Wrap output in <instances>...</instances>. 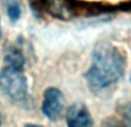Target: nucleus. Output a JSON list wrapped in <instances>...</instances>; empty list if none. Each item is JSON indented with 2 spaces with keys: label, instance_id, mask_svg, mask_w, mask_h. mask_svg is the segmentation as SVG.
<instances>
[{
  "label": "nucleus",
  "instance_id": "obj_1",
  "mask_svg": "<svg viewBox=\"0 0 131 127\" xmlns=\"http://www.w3.org/2000/svg\"><path fill=\"white\" fill-rule=\"evenodd\" d=\"M124 54L110 42L96 43L92 52V62L85 73L88 87L93 91H101L117 83L125 73Z\"/></svg>",
  "mask_w": 131,
  "mask_h": 127
},
{
  "label": "nucleus",
  "instance_id": "obj_2",
  "mask_svg": "<svg viewBox=\"0 0 131 127\" xmlns=\"http://www.w3.org/2000/svg\"><path fill=\"white\" fill-rule=\"evenodd\" d=\"M0 91L14 104L21 108H30L28 80L23 68L5 66L0 71Z\"/></svg>",
  "mask_w": 131,
  "mask_h": 127
},
{
  "label": "nucleus",
  "instance_id": "obj_3",
  "mask_svg": "<svg viewBox=\"0 0 131 127\" xmlns=\"http://www.w3.org/2000/svg\"><path fill=\"white\" fill-rule=\"evenodd\" d=\"M65 98L62 90L56 87L45 89L42 100V112L48 119L56 121L60 118L64 111Z\"/></svg>",
  "mask_w": 131,
  "mask_h": 127
},
{
  "label": "nucleus",
  "instance_id": "obj_4",
  "mask_svg": "<svg viewBox=\"0 0 131 127\" xmlns=\"http://www.w3.org/2000/svg\"><path fill=\"white\" fill-rule=\"evenodd\" d=\"M67 127H93V118L85 104L73 103L66 111Z\"/></svg>",
  "mask_w": 131,
  "mask_h": 127
},
{
  "label": "nucleus",
  "instance_id": "obj_5",
  "mask_svg": "<svg viewBox=\"0 0 131 127\" xmlns=\"http://www.w3.org/2000/svg\"><path fill=\"white\" fill-rule=\"evenodd\" d=\"M5 66L23 68V66H25V56H23V52L20 47H8L5 53Z\"/></svg>",
  "mask_w": 131,
  "mask_h": 127
},
{
  "label": "nucleus",
  "instance_id": "obj_6",
  "mask_svg": "<svg viewBox=\"0 0 131 127\" xmlns=\"http://www.w3.org/2000/svg\"><path fill=\"white\" fill-rule=\"evenodd\" d=\"M5 8L8 19L12 22H17L22 14V8L19 0H5Z\"/></svg>",
  "mask_w": 131,
  "mask_h": 127
},
{
  "label": "nucleus",
  "instance_id": "obj_7",
  "mask_svg": "<svg viewBox=\"0 0 131 127\" xmlns=\"http://www.w3.org/2000/svg\"><path fill=\"white\" fill-rule=\"evenodd\" d=\"M103 127H126V126L124 124H122V122L117 121V120H113V121L106 122Z\"/></svg>",
  "mask_w": 131,
  "mask_h": 127
},
{
  "label": "nucleus",
  "instance_id": "obj_8",
  "mask_svg": "<svg viewBox=\"0 0 131 127\" xmlns=\"http://www.w3.org/2000/svg\"><path fill=\"white\" fill-rule=\"evenodd\" d=\"M25 127H42L41 125H36V124H27Z\"/></svg>",
  "mask_w": 131,
  "mask_h": 127
},
{
  "label": "nucleus",
  "instance_id": "obj_9",
  "mask_svg": "<svg viewBox=\"0 0 131 127\" xmlns=\"http://www.w3.org/2000/svg\"><path fill=\"white\" fill-rule=\"evenodd\" d=\"M1 37H3V30H1V22H0V42H1Z\"/></svg>",
  "mask_w": 131,
  "mask_h": 127
},
{
  "label": "nucleus",
  "instance_id": "obj_10",
  "mask_svg": "<svg viewBox=\"0 0 131 127\" xmlns=\"http://www.w3.org/2000/svg\"><path fill=\"white\" fill-rule=\"evenodd\" d=\"M1 124H3V118H1V115H0V126H1Z\"/></svg>",
  "mask_w": 131,
  "mask_h": 127
},
{
  "label": "nucleus",
  "instance_id": "obj_11",
  "mask_svg": "<svg viewBox=\"0 0 131 127\" xmlns=\"http://www.w3.org/2000/svg\"><path fill=\"white\" fill-rule=\"evenodd\" d=\"M130 81H131V75H130Z\"/></svg>",
  "mask_w": 131,
  "mask_h": 127
}]
</instances>
